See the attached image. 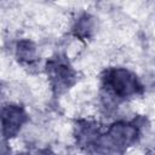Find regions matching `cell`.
Segmentation results:
<instances>
[{"mask_svg": "<svg viewBox=\"0 0 155 155\" xmlns=\"http://www.w3.org/2000/svg\"><path fill=\"white\" fill-rule=\"evenodd\" d=\"M110 85L115 93L120 96H128L137 91V81L134 76L125 69H116L111 73Z\"/></svg>", "mask_w": 155, "mask_h": 155, "instance_id": "1", "label": "cell"}, {"mask_svg": "<svg viewBox=\"0 0 155 155\" xmlns=\"http://www.w3.org/2000/svg\"><path fill=\"white\" fill-rule=\"evenodd\" d=\"M24 113L22 109L17 107H8L2 113V125L4 132L11 134L21 127L22 122L24 121Z\"/></svg>", "mask_w": 155, "mask_h": 155, "instance_id": "2", "label": "cell"}, {"mask_svg": "<svg viewBox=\"0 0 155 155\" xmlns=\"http://www.w3.org/2000/svg\"><path fill=\"white\" fill-rule=\"evenodd\" d=\"M137 131L134 127L125 124H116L109 130V137L113 143L125 145L134 139Z\"/></svg>", "mask_w": 155, "mask_h": 155, "instance_id": "3", "label": "cell"}, {"mask_svg": "<svg viewBox=\"0 0 155 155\" xmlns=\"http://www.w3.org/2000/svg\"><path fill=\"white\" fill-rule=\"evenodd\" d=\"M17 53H18V57H21L22 59L30 61L35 57V46L30 41H22L18 44Z\"/></svg>", "mask_w": 155, "mask_h": 155, "instance_id": "4", "label": "cell"}, {"mask_svg": "<svg viewBox=\"0 0 155 155\" xmlns=\"http://www.w3.org/2000/svg\"><path fill=\"white\" fill-rule=\"evenodd\" d=\"M30 155H52L51 153H48L47 150H36L34 153H31Z\"/></svg>", "mask_w": 155, "mask_h": 155, "instance_id": "5", "label": "cell"}]
</instances>
